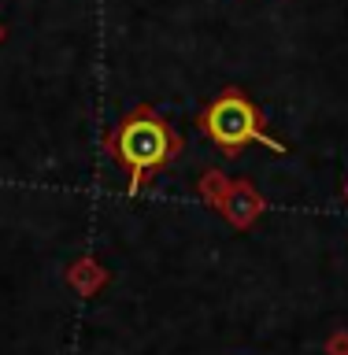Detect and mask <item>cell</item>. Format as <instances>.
<instances>
[{
	"instance_id": "6da1fadb",
	"label": "cell",
	"mask_w": 348,
	"mask_h": 355,
	"mask_svg": "<svg viewBox=\"0 0 348 355\" xmlns=\"http://www.w3.org/2000/svg\"><path fill=\"white\" fill-rule=\"evenodd\" d=\"M260 122H263L260 111H256V104L241 93V89H222V93L200 111V130H204L211 137V144L222 148L226 155H238L241 148H249V144H263L267 152L285 155L289 148L278 137H271Z\"/></svg>"
},
{
	"instance_id": "7a4b0ae2",
	"label": "cell",
	"mask_w": 348,
	"mask_h": 355,
	"mask_svg": "<svg viewBox=\"0 0 348 355\" xmlns=\"http://www.w3.org/2000/svg\"><path fill=\"white\" fill-rule=\"evenodd\" d=\"M115 155L130 166V193H141L144 178L178 155V137L152 107H138L119 122Z\"/></svg>"
},
{
	"instance_id": "3957f363",
	"label": "cell",
	"mask_w": 348,
	"mask_h": 355,
	"mask_svg": "<svg viewBox=\"0 0 348 355\" xmlns=\"http://www.w3.org/2000/svg\"><path fill=\"white\" fill-rule=\"evenodd\" d=\"M0 41H4V26H0Z\"/></svg>"
}]
</instances>
